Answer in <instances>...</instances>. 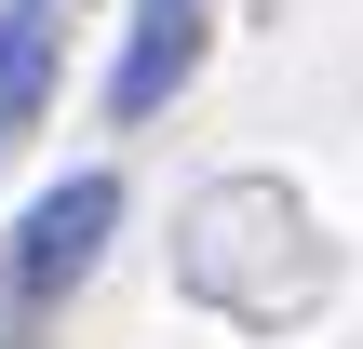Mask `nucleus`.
Instances as JSON below:
<instances>
[{
  "label": "nucleus",
  "instance_id": "f257e3e1",
  "mask_svg": "<svg viewBox=\"0 0 363 349\" xmlns=\"http://www.w3.org/2000/svg\"><path fill=\"white\" fill-rule=\"evenodd\" d=\"M175 282H189L202 309L283 336V323H310V309L337 296V242L310 229V202H296L283 175H216V188L175 215Z\"/></svg>",
  "mask_w": 363,
  "mask_h": 349
},
{
  "label": "nucleus",
  "instance_id": "f03ea898",
  "mask_svg": "<svg viewBox=\"0 0 363 349\" xmlns=\"http://www.w3.org/2000/svg\"><path fill=\"white\" fill-rule=\"evenodd\" d=\"M108 229H121V175H67V188H40V202L13 215V256H0V323L40 336V323L94 282Z\"/></svg>",
  "mask_w": 363,
  "mask_h": 349
},
{
  "label": "nucleus",
  "instance_id": "7ed1b4c3",
  "mask_svg": "<svg viewBox=\"0 0 363 349\" xmlns=\"http://www.w3.org/2000/svg\"><path fill=\"white\" fill-rule=\"evenodd\" d=\"M216 54V0H135L121 27V67H108V121H162Z\"/></svg>",
  "mask_w": 363,
  "mask_h": 349
},
{
  "label": "nucleus",
  "instance_id": "20e7f679",
  "mask_svg": "<svg viewBox=\"0 0 363 349\" xmlns=\"http://www.w3.org/2000/svg\"><path fill=\"white\" fill-rule=\"evenodd\" d=\"M54 40H67V0H0V135L54 108Z\"/></svg>",
  "mask_w": 363,
  "mask_h": 349
}]
</instances>
